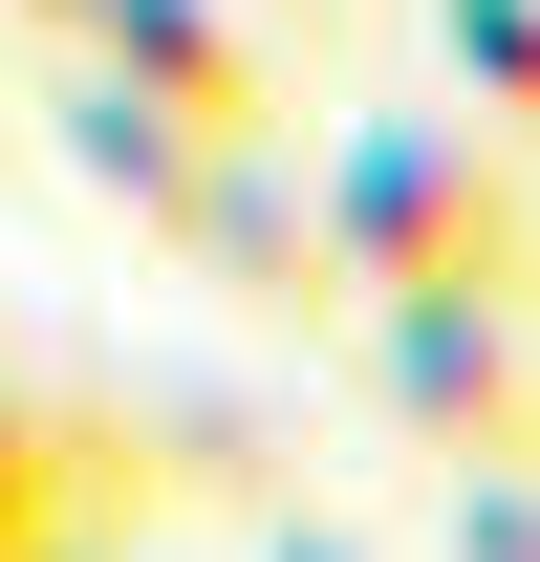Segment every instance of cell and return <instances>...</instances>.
Returning a JSON list of instances; mask_svg holds the SVG:
<instances>
[{"label":"cell","instance_id":"1","mask_svg":"<svg viewBox=\"0 0 540 562\" xmlns=\"http://www.w3.org/2000/svg\"><path fill=\"white\" fill-rule=\"evenodd\" d=\"M346 238H368V260L432 303V281H497V238H519V216H497V173H454L432 131H390L368 173H346Z\"/></svg>","mask_w":540,"mask_h":562},{"label":"cell","instance_id":"3","mask_svg":"<svg viewBox=\"0 0 540 562\" xmlns=\"http://www.w3.org/2000/svg\"><path fill=\"white\" fill-rule=\"evenodd\" d=\"M475 562H540V497H475Z\"/></svg>","mask_w":540,"mask_h":562},{"label":"cell","instance_id":"2","mask_svg":"<svg viewBox=\"0 0 540 562\" xmlns=\"http://www.w3.org/2000/svg\"><path fill=\"white\" fill-rule=\"evenodd\" d=\"M454 44H475V66H497V87L540 109V0H454Z\"/></svg>","mask_w":540,"mask_h":562}]
</instances>
